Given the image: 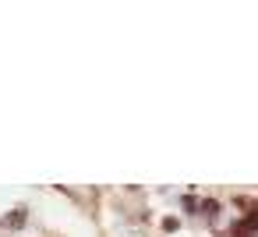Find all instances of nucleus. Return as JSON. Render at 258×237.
<instances>
[{
	"instance_id": "nucleus-1",
	"label": "nucleus",
	"mask_w": 258,
	"mask_h": 237,
	"mask_svg": "<svg viewBox=\"0 0 258 237\" xmlns=\"http://www.w3.org/2000/svg\"><path fill=\"white\" fill-rule=\"evenodd\" d=\"M254 230H258V212H251L244 223H237V226H233V237H251Z\"/></svg>"
}]
</instances>
